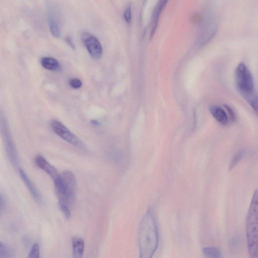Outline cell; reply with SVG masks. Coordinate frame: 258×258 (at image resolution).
<instances>
[{
  "label": "cell",
  "instance_id": "cell-1",
  "mask_svg": "<svg viewBox=\"0 0 258 258\" xmlns=\"http://www.w3.org/2000/svg\"><path fill=\"white\" fill-rule=\"evenodd\" d=\"M158 244V231L154 214L149 209L145 214L139 229V257L150 258L155 252Z\"/></svg>",
  "mask_w": 258,
  "mask_h": 258
},
{
  "label": "cell",
  "instance_id": "cell-2",
  "mask_svg": "<svg viewBox=\"0 0 258 258\" xmlns=\"http://www.w3.org/2000/svg\"><path fill=\"white\" fill-rule=\"evenodd\" d=\"M257 197V190L256 189L251 200L246 223L248 252L250 257L255 258L258 255Z\"/></svg>",
  "mask_w": 258,
  "mask_h": 258
},
{
  "label": "cell",
  "instance_id": "cell-3",
  "mask_svg": "<svg viewBox=\"0 0 258 258\" xmlns=\"http://www.w3.org/2000/svg\"><path fill=\"white\" fill-rule=\"evenodd\" d=\"M235 82L239 92L256 111L257 96L254 93L252 76L248 68L243 62L240 63L236 69Z\"/></svg>",
  "mask_w": 258,
  "mask_h": 258
},
{
  "label": "cell",
  "instance_id": "cell-4",
  "mask_svg": "<svg viewBox=\"0 0 258 258\" xmlns=\"http://www.w3.org/2000/svg\"><path fill=\"white\" fill-rule=\"evenodd\" d=\"M0 133L9 160L15 167L19 164L18 156L13 141L6 117L0 109Z\"/></svg>",
  "mask_w": 258,
  "mask_h": 258
},
{
  "label": "cell",
  "instance_id": "cell-5",
  "mask_svg": "<svg viewBox=\"0 0 258 258\" xmlns=\"http://www.w3.org/2000/svg\"><path fill=\"white\" fill-rule=\"evenodd\" d=\"M50 124L54 133L65 141L81 149L86 148L84 143L59 121L53 119Z\"/></svg>",
  "mask_w": 258,
  "mask_h": 258
},
{
  "label": "cell",
  "instance_id": "cell-6",
  "mask_svg": "<svg viewBox=\"0 0 258 258\" xmlns=\"http://www.w3.org/2000/svg\"><path fill=\"white\" fill-rule=\"evenodd\" d=\"M64 190L70 205L74 202L77 187V181L74 173L68 170H64L60 175Z\"/></svg>",
  "mask_w": 258,
  "mask_h": 258
},
{
  "label": "cell",
  "instance_id": "cell-7",
  "mask_svg": "<svg viewBox=\"0 0 258 258\" xmlns=\"http://www.w3.org/2000/svg\"><path fill=\"white\" fill-rule=\"evenodd\" d=\"M82 38L90 55L95 59L100 58L102 54V48L98 39L88 32L84 33Z\"/></svg>",
  "mask_w": 258,
  "mask_h": 258
},
{
  "label": "cell",
  "instance_id": "cell-8",
  "mask_svg": "<svg viewBox=\"0 0 258 258\" xmlns=\"http://www.w3.org/2000/svg\"><path fill=\"white\" fill-rule=\"evenodd\" d=\"M35 163L39 168L48 174L53 180L60 176L56 169L42 155H39L35 157Z\"/></svg>",
  "mask_w": 258,
  "mask_h": 258
},
{
  "label": "cell",
  "instance_id": "cell-9",
  "mask_svg": "<svg viewBox=\"0 0 258 258\" xmlns=\"http://www.w3.org/2000/svg\"><path fill=\"white\" fill-rule=\"evenodd\" d=\"M19 173L22 180L26 184V187L29 190L35 201L38 204H41L42 201L41 195L31 182L26 173L22 169L19 170Z\"/></svg>",
  "mask_w": 258,
  "mask_h": 258
},
{
  "label": "cell",
  "instance_id": "cell-10",
  "mask_svg": "<svg viewBox=\"0 0 258 258\" xmlns=\"http://www.w3.org/2000/svg\"><path fill=\"white\" fill-rule=\"evenodd\" d=\"M73 257L81 258L83 256L85 242L84 239L80 236H76L72 239Z\"/></svg>",
  "mask_w": 258,
  "mask_h": 258
},
{
  "label": "cell",
  "instance_id": "cell-11",
  "mask_svg": "<svg viewBox=\"0 0 258 258\" xmlns=\"http://www.w3.org/2000/svg\"><path fill=\"white\" fill-rule=\"evenodd\" d=\"M50 30L52 35L56 38L60 36V30L58 19L55 12L51 11L48 14Z\"/></svg>",
  "mask_w": 258,
  "mask_h": 258
},
{
  "label": "cell",
  "instance_id": "cell-12",
  "mask_svg": "<svg viewBox=\"0 0 258 258\" xmlns=\"http://www.w3.org/2000/svg\"><path fill=\"white\" fill-rule=\"evenodd\" d=\"M209 111L215 119L222 125L228 122V117L224 110L217 105H212L209 108Z\"/></svg>",
  "mask_w": 258,
  "mask_h": 258
},
{
  "label": "cell",
  "instance_id": "cell-13",
  "mask_svg": "<svg viewBox=\"0 0 258 258\" xmlns=\"http://www.w3.org/2000/svg\"><path fill=\"white\" fill-rule=\"evenodd\" d=\"M42 67L49 71H60L61 67L59 62L55 58L51 57H43L40 60Z\"/></svg>",
  "mask_w": 258,
  "mask_h": 258
},
{
  "label": "cell",
  "instance_id": "cell-14",
  "mask_svg": "<svg viewBox=\"0 0 258 258\" xmlns=\"http://www.w3.org/2000/svg\"><path fill=\"white\" fill-rule=\"evenodd\" d=\"M202 251L204 255L207 257L218 258L222 256L220 250L215 247L207 246L203 247Z\"/></svg>",
  "mask_w": 258,
  "mask_h": 258
},
{
  "label": "cell",
  "instance_id": "cell-15",
  "mask_svg": "<svg viewBox=\"0 0 258 258\" xmlns=\"http://www.w3.org/2000/svg\"><path fill=\"white\" fill-rule=\"evenodd\" d=\"M12 249L6 243L0 240V258H8L14 256Z\"/></svg>",
  "mask_w": 258,
  "mask_h": 258
},
{
  "label": "cell",
  "instance_id": "cell-16",
  "mask_svg": "<svg viewBox=\"0 0 258 258\" xmlns=\"http://www.w3.org/2000/svg\"><path fill=\"white\" fill-rule=\"evenodd\" d=\"M244 154V151L242 150L237 152L232 159L231 162L229 165V169L231 170L233 168H234L237 165V164L243 158Z\"/></svg>",
  "mask_w": 258,
  "mask_h": 258
},
{
  "label": "cell",
  "instance_id": "cell-17",
  "mask_svg": "<svg viewBox=\"0 0 258 258\" xmlns=\"http://www.w3.org/2000/svg\"><path fill=\"white\" fill-rule=\"evenodd\" d=\"M40 248L38 243H34L28 253L29 258H38L39 257Z\"/></svg>",
  "mask_w": 258,
  "mask_h": 258
},
{
  "label": "cell",
  "instance_id": "cell-18",
  "mask_svg": "<svg viewBox=\"0 0 258 258\" xmlns=\"http://www.w3.org/2000/svg\"><path fill=\"white\" fill-rule=\"evenodd\" d=\"M70 86L74 89H78L82 85V81L76 78H71L69 82Z\"/></svg>",
  "mask_w": 258,
  "mask_h": 258
},
{
  "label": "cell",
  "instance_id": "cell-19",
  "mask_svg": "<svg viewBox=\"0 0 258 258\" xmlns=\"http://www.w3.org/2000/svg\"><path fill=\"white\" fill-rule=\"evenodd\" d=\"M124 18L126 22H131L132 19V14L130 7H128L126 9L124 13Z\"/></svg>",
  "mask_w": 258,
  "mask_h": 258
},
{
  "label": "cell",
  "instance_id": "cell-20",
  "mask_svg": "<svg viewBox=\"0 0 258 258\" xmlns=\"http://www.w3.org/2000/svg\"><path fill=\"white\" fill-rule=\"evenodd\" d=\"M6 207V202L3 195L0 193V216H1L4 212Z\"/></svg>",
  "mask_w": 258,
  "mask_h": 258
},
{
  "label": "cell",
  "instance_id": "cell-21",
  "mask_svg": "<svg viewBox=\"0 0 258 258\" xmlns=\"http://www.w3.org/2000/svg\"><path fill=\"white\" fill-rule=\"evenodd\" d=\"M225 108H226L227 110H228L229 114L231 115V117L233 119L235 118V115L234 114L233 111L232 109L229 107L227 105H225Z\"/></svg>",
  "mask_w": 258,
  "mask_h": 258
},
{
  "label": "cell",
  "instance_id": "cell-22",
  "mask_svg": "<svg viewBox=\"0 0 258 258\" xmlns=\"http://www.w3.org/2000/svg\"><path fill=\"white\" fill-rule=\"evenodd\" d=\"M91 122L93 125L95 126H98L100 124L99 122L96 120H92Z\"/></svg>",
  "mask_w": 258,
  "mask_h": 258
}]
</instances>
